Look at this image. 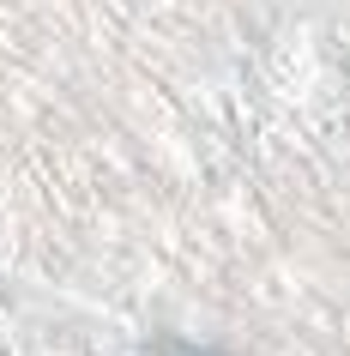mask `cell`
<instances>
[{
  "instance_id": "cell-1",
  "label": "cell",
  "mask_w": 350,
  "mask_h": 356,
  "mask_svg": "<svg viewBox=\"0 0 350 356\" xmlns=\"http://www.w3.org/2000/svg\"><path fill=\"white\" fill-rule=\"evenodd\" d=\"M157 350H164V356H205V350H187V344H175V338H164Z\"/></svg>"
}]
</instances>
